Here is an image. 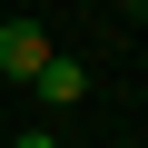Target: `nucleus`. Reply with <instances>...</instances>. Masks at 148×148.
I'll use <instances>...</instances> for the list:
<instances>
[{"label": "nucleus", "mask_w": 148, "mask_h": 148, "mask_svg": "<svg viewBox=\"0 0 148 148\" xmlns=\"http://www.w3.org/2000/svg\"><path fill=\"white\" fill-rule=\"evenodd\" d=\"M49 69V30L40 20H0V79H40Z\"/></svg>", "instance_id": "f257e3e1"}, {"label": "nucleus", "mask_w": 148, "mask_h": 148, "mask_svg": "<svg viewBox=\"0 0 148 148\" xmlns=\"http://www.w3.org/2000/svg\"><path fill=\"white\" fill-rule=\"evenodd\" d=\"M30 89H40L49 109H79V99H89V69H79V59H59V49H49V69H40V79H30Z\"/></svg>", "instance_id": "f03ea898"}, {"label": "nucleus", "mask_w": 148, "mask_h": 148, "mask_svg": "<svg viewBox=\"0 0 148 148\" xmlns=\"http://www.w3.org/2000/svg\"><path fill=\"white\" fill-rule=\"evenodd\" d=\"M10 148H59V138H49V128H30V138H10Z\"/></svg>", "instance_id": "7ed1b4c3"}, {"label": "nucleus", "mask_w": 148, "mask_h": 148, "mask_svg": "<svg viewBox=\"0 0 148 148\" xmlns=\"http://www.w3.org/2000/svg\"><path fill=\"white\" fill-rule=\"evenodd\" d=\"M128 10H148V0H128Z\"/></svg>", "instance_id": "20e7f679"}, {"label": "nucleus", "mask_w": 148, "mask_h": 148, "mask_svg": "<svg viewBox=\"0 0 148 148\" xmlns=\"http://www.w3.org/2000/svg\"><path fill=\"white\" fill-rule=\"evenodd\" d=\"M138 30H148V10H138Z\"/></svg>", "instance_id": "39448f33"}]
</instances>
